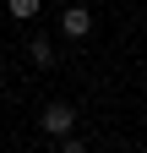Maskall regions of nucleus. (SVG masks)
<instances>
[{
	"mask_svg": "<svg viewBox=\"0 0 147 153\" xmlns=\"http://www.w3.org/2000/svg\"><path fill=\"white\" fill-rule=\"evenodd\" d=\"M44 131H49V137H71V131H76V109H71L65 99L44 104Z\"/></svg>",
	"mask_w": 147,
	"mask_h": 153,
	"instance_id": "obj_1",
	"label": "nucleus"
},
{
	"mask_svg": "<svg viewBox=\"0 0 147 153\" xmlns=\"http://www.w3.org/2000/svg\"><path fill=\"white\" fill-rule=\"evenodd\" d=\"M60 27H65V38H87V33H93V11H87V6H65Z\"/></svg>",
	"mask_w": 147,
	"mask_h": 153,
	"instance_id": "obj_2",
	"label": "nucleus"
},
{
	"mask_svg": "<svg viewBox=\"0 0 147 153\" xmlns=\"http://www.w3.org/2000/svg\"><path fill=\"white\" fill-rule=\"evenodd\" d=\"M27 55H33V66H54V38H33Z\"/></svg>",
	"mask_w": 147,
	"mask_h": 153,
	"instance_id": "obj_3",
	"label": "nucleus"
},
{
	"mask_svg": "<svg viewBox=\"0 0 147 153\" xmlns=\"http://www.w3.org/2000/svg\"><path fill=\"white\" fill-rule=\"evenodd\" d=\"M38 6H44V0H6V11L16 16V22H27V16H38Z\"/></svg>",
	"mask_w": 147,
	"mask_h": 153,
	"instance_id": "obj_4",
	"label": "nucleus"
},
{
	"mask_svg": "<svg viewBox=\"0 0 147 153\" xmlns=\"http://www.w3.org/2000/svg\"><path fill=\"white\" fill-rule=\"evenodd\" d=\"M60 153H87V148H82V137H60Z\"/></svg>",
	"mask_w": 147,
	"mask_h": 153,
	"instance_id": "obj_5",
	"label": "nucleus"
}]
</instances>
